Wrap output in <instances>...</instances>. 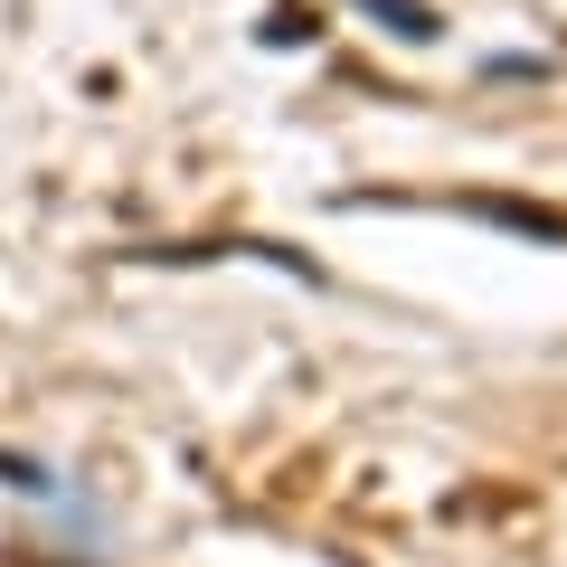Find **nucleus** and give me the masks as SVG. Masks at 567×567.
<instances>
[{
	"mask_svg": "<svg viewBox=\"0 0 567 567\" xmlns=\"http://www.w3.org/2000/svg\"><path fill=\"white\" fill-rule=\"evenodd\" d=\"M369 20H388L398 39H435V10H416V0H360Z\"/></svg>",
	"mask_w": 567,
	"mask_h": 567,
	"instance_id": "nucleus-1",
	"label": "nucleus"
}]
</instances>
